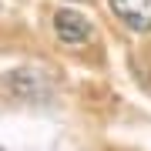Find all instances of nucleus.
<instances>
[{"instance_id": "f257e3e1", "label": "nucleus", "mask_w": 151, "mask_h": 151, "mask_svg": "<svg viewBox=\"0 0 151 151\" xmlns=\"http://www.w3.org/2000/svg\"><path fill=\"white\" fill-rule=\"evenodd\" d=\"M54 34L64 44H87L94 37V27L87 24V17L81 14V10H57V17H54Z\"/></svg>"}, {"instance_id": "f03ea898", "label": "nucleus", "mask_w": 151, "mask_h": 151, "mask_svg": "<svg viewBox=\"0 0 151 151\" xmlns=\"http://www.w3.org/2000/svg\"><path fill=\"white\" fill-rule=\"evenodd\" d=\"M111 7L131 30H151V0H111Z\"/></svg>"}]
</instances>
